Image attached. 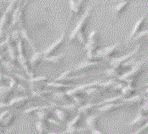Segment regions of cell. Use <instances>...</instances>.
I'll use <instances>...</instances> for the list:
<instances>
[{"label": "cell", "instance_id": "cell-1", "mask_svg": "<svg viewBox=\"0 0 148 134\" xmlns=\"http://www.w3.org/2000/svg\"><path fill=\"white\" fill-rule=\"evenodd\" d=\"M103 65H104L103 61L88 60V59H86V60L80 62V63L77 64L76 65L72 66L71 69L64 71L54 81H62L63 79H65L68 76H71L72 74L79 73V71H86V70H88V69H93V68H96V67H98V66H102Z\"/></svg>", "mask_w": 148, "mask_h": 134}, {"label": "cell", "instance_id": "cell-2", "mask_svg": "<svg viewBox=\"0 0 148 134\" xmlns=\"http://www.w3.org/2000/svg\"><path fill=\"white\" fill-rule=\"evenodd\" d=\"M100 1V0H96L95 2H93L91 5H89L88 6V8L86 9V11L84 12V14L80 16V18L79 19V21L77 22L76 25L74 26V28L71 30V32H70L69 34V41H73L75 40L76 38H77V35L80 32H84V30H85V28L87 26V23L88 22V20L91 16V14L93 12V10L95 8V6L97 5V4Z\"/></svg>", "mask_w": 148, "mask_h": 134}, {"label": "cell", "instance_id": "cell-3", "mask_svg": "<svg viewBox=\"0 0 148 134\" xmlns=\"http://www.w3.org/2000/svg\"><path fill=\"white\" fill-rule=\"evenodd\" d=\"M98 47V29H94L88 34L87 41L84 45L86 50V59L93 60L94 55Z\"/></svg>", "mask_w": 148, "mask_h": 134}, {"label": "cell", "instance_id": "cell-4", "mask_svg": "<svg viewBox=\"0 0 148 134\" xmlns=\"http://www.w3.org/2000/svg\"><path fill=\"white\" fill-rule=\"evenodd\" d=\"M121 41H118V42H116L112 45L97 49L94 55L93 60H100L103 62L104 60L109 61L112 57H113L112 56L116 53V51L118 50V47L121 46Z\"/></svg>", "mask_w": 148, "mask_h": 134}, {"label": "cell", "instance_id": "cell-5", "mask_svg": "<svg viewBox=\"0 0 148 134\" xmlns=\"http://www.w3.org/2000/svg\"><path fill=\"white\" fill-rule=\"evenodd\" d=\"M141 47V45L138 44L135 48H133L130 52L127 53L123 56H113L112 57L108 62H109V65L111 67H113L115 69H119L122 66L123 64H125L126 62H128L129 60H130L134 56H136L137 53H138V51Z\"/></svg>", "mask_w": 148, "mask_h": 134}, {"label": "cell", "instance_id": "cell-6", "mask_svg": "<svg viewBox=\"0 0 148 134\" xmlns=\"http://www.w3.org/2000/svg\"><path fill=\"white\" fill-rule=\"evenodd\" d=\"M66 38H67V28H65L64 30H62L61 35L55 41H53V42L48 47H47L45 49L42 50L43 56H51L54 53H56V51L62 46V44L65 42Z\"/></svg>", "mask_w": 148, "mask_h": 134}, {"label": "cell", "instance_id": "cell-7", "mask_svg": "<svg viewBox=\"0 0 148 134\" xmlns=\"http://www.w3.org/2000/svg\"><path fill=\"white\" fill-rule=\"evenodd\" d=\"M147 15H148V11H146L141 17H139L138 19L136 20V22L135 23L133 28L131 29V30L130 32V34H129V36H128V38H127V39L125 40V42H126V43H128V42H130V41H131L136 34H138V33L141 32V30H142V28H143V26H144V23H145V19H146V16H147Z\"/></svg>", "mask_w": 148, "mask_h": 134}, {"label": "cell", "instance_id": "cell-8", "mask_svg": "<svg viewBox=\"0 0 148 134\" xmlns=\"http://www.w3.org/2000/svg\"><path fill=\"white\" fill-rule=\"evenodd\" d=\"M124 106H127V105L122 101H121L120 103H108V104L102 105V106L98 107L97 112L99 113V114H106V113L116 110L117 108L122 107Z\"/></svg>", "mask_w": 148, "mask_h": 134}, {"label": "cell", "instance_id": "cell-9", "mask_svg": "<svg viewBox=\"0 0 148 134\" xmlns=\"http://www.w3.org/2000/svg\"><path fill=\"white\" fill-rule=\"evenodd\" d=\"M14 89L11 87H5L4 85L0 86V98L2 100V103H8L12 99V96L14 94Z\"/></svg>", "mask_w": 148, "mask_h": 134}, {"label": "cell", "instance_id": "cell-10", "mask_svg": "<svg viewBox=\"0 0 148 134\" xmlns=\"http://www.w3.org/2000/svg\"><path fill=\"white\" fill-rule=\"evenodd\" d=\"M43 53L42 51H35L33 53V55L30 56V58L29 59V65L31 68H36L39 64L40 62H43Z\"/></svg>", "mask_w": 148, "mask_h": 134}, {"label": "cell", "instance_id": "cell-11", "mask_svg": "<svg viewBox=\"0 0 148 134\" xmlns=\"http://www.w3.org/2000/svg\"><path fill=\"white\" fill-rule=\"evenodd\" d=\"M65 54L62 53L60 55H51L48 56H44L43 57V62L48 64H53V65H58L62 61V59L64 58Z\"/></svg>", "mask_w": 148, "mask_h": 134}, {"label": "cell", "instance_id": "cell-12", "mask_svg": "<svg viewBox=\"0 0 148 134\" xmlns=\"http://www.w3.org/2000/svg\"><path fill=\"white\" fill-rule=\"evenodd\" d=\"M70 11L72 13L73 15H79L81 13L83 5H81L78 0H67Z\"/></svg>", "mask_w": 148, "mask_h": 134}, {"label": "cell", "instance_id": "cell-13", "mask_svg": "<svg viewBox=\"0 0 148 134\" xmlns=\"http://www.w3.org/2000/svg\"><path fill=\"white\" fill-rule=\"evenodd\" d=\"M98 118H99V114H92L88 115V117L85 120V124L88 131H90L93 128L97 127V124Z\"/></svg>", "mask_w": 148, "mask_h": 134}, {"label": "cell", "instance_id": "cell-14", "mask_svg": "<svg viewBox=\"0 0 148 134\" xmlns=\"http://www.w3.org/2000/svg\"><path fill=\"white\" fill-rule=\"evenodd\" d=\"M148 119L146 114H144L142 112H138L137 113V115L129 122L128 124V127L130 128V127H133L134 125H136V124H140L143 122L146 121Z\"/></svg>", "mask_w": 148, "mask_h": 134}, {"label": "cell", "instance_id": "cell-15", "mask_svg": "<svg viewBox=\"0 0 148 134\" xmlns=\"http://www.w3.org/2000/svg\"><path fill=\"white\" fill-rule=\"evenodd\" d=\"M20 33H21V37H22L23 39H24L25 41H27V43L30 46V47L33 49V51H37V47L34 44V42L32 41V39L30 38L29 33H28V30L26 29V27H23V28H21L20 29Z\"/></svg>", "mask_w": 148, "mask_h": 134}, {"label": "cell", "instance_id": "cell-16", "mask_svg": "<svg viewBox=\"0 0 148 134\" xmlns=\"http://www.w3.org/2000/svg\"><path fill=\"white\" fill-rule=\"evenodd\" d=\"M144 99V97L142 95H132L127 98H123L121 101L124 102L126 105H133L140 103Z\"/></svg>", "mask_w": 148, "mask_h": 134}, {"label": "cell", "instance_id": "cell-17", "mask_svg": "<svg viewBox=\"0 0 148 134\" xmlns=\"http://www.w3.org/2000/svg\"><path fill=\"white\" fill-rule=\"evenodd\" d=\"M47 121H41L38 120L35 123V128L38 134H47Z\"/></svg>", "mask_w": 148, "mask_h": 134}, {"label": "cell", "instance_id": "cell-18", "mask_svg": "<svg viewBox=\"0 0 148 134\" xmlns=\"http://www.w3.org/2000/svg\"><path fill=\"white\" fill-rule=\"evenodd\" d=\"M129 4H130V0H121V2L119 4H117L116 5L113 6L112 12L115 14H120L127 8V6L129 5Z\"/></svg>", "mask_w": 148, "mask_h": 134}, {"label": "cell", "instance_id": "cell-19", "mask_svg": "<svg viewBox=\"0 0 148 134\" xmlns=\"http://www.w3.org/2000/svg\"><path fill=\"white\" fill-rule=\"evenodd\" d=\"M15 120H16V114L14 112H10V114L6 116V118L3 122L2 125L5 128H8V127H10L11 125L14 124V122H15Z\"/></svg>", "mask_w": 148, "mask_h": 134}, {"label": "cell", "instance_id": "cell-20", "mask_svg": "<svg viewBox=\"0 0 148 134\" xmlns=\"http://www.w3.org/2000/svg\"><path fill=\"white\" fill-rule=\"evenodd\" d=\"M88 131V128L87 127H71V128H66L63 132L64 134H79V133H82V132H85Z\"/></svg>", "mask_w": 148, "mask_h": 134}, {"label": "cell", "instance_id": "cell-21", "mask_svg": "<svg viewBox=\"0 0 148 134\" xmlns=\"http://www.w3.org/2000/svg\"><path fill=\"white\" fill-rule=\"evenodd\" d=\"M9 17H10V14H8L5 11V13L2 14L1 18H0V38H1L3 36V30H4L5 27L6 26V24L8 23Z\"/></svg>", "mask_w": 148, "mask_h": 134}, {"label": "cell", "instance_id": "cell-22", "mask_svg": "<svg viewBox=\"0 0 148 134\" xmlns=\"http://www.w3.org/2000/svg\"><path fill=\"white\" fill-rule=\"evenodd\" d=\"M36 115L38 120L47 121L50 118V111L49 109H42L36 112Z\"/></svg>", "mask_w": 148, "mask_h": 134}, {"label": "cell", "instance_id": "cell-23", "mask_svg": "<svg viewBox=\"0 0 148 134\" xmlns=\"http://www.w3.org/2000/svg\"><path fill=\"white\" fill-rule=\"evenodd\" d=\"M55 115H56V118L60 121V122H65L68 118V114L65 112L64 109H60V108H56L55 109Z\"/></svg>", "mask_w": 148, "mask_h": 134}, {"label": "cell", "instance_id": "cell-24", "mask_svg": "<svg viewBox=\"0 0 148 134\" xmlns=\"http://www.w3.org/2000/svg\"><path fill=\"white\" fill-rule=\"evenodd\" d=\"M136 92V88L132 85H129V84H125V86L123 87V89H121V94L124 97H130L132 96Z\"/></svg>", "mask_w": 148, "mask_h": 134}, {"label": "cell", "instance_id": "cell-25", "mask_svg": "<svg viewBox=\"0 0 148 134\" xmlns=\"http://www.w3.org/2000/svg\"><path fill=\"white\" fill-rule=\"evenodd\" d=\"M104 74L106 77L110 78V79H113L114 77H119L121 74H120V71H119V69H115L113 67H110V68H107L106 70L104 71Z\"/></svg>", "mask_w": 148, "mask_h": 134}, {"label": "cell", "instance_id": "cell-26", "mask_svg": "<svg viewBox=\"0 0 148 134\" xmlns=\"http://www.w3.org/2000/svg\"><path fill=\"white\" fill-rule=\"evenodd\" d=\"M97 104H96V103H87L86 105H83L78 108V113L80 115L87 114L89 110H91L93 107H97Z\"/></svg>", "mask_w": 148, "mask_h": 134}, {"label": "cell", "instance_id": "cell-27", "mask_svg": "<svg viewBox=\"0 0 148 134\" xmlns=\"http://www.w3.org/2000/svg\"><path fill=\"white\" fill-rule=\"evenodd\" d=\"M80 119H81V115L78 113V114L75 116H74L71 120H70V121L67 122V123H66V128H71V127L76 126V124L80 121Z\"/></svg>", "mask_w": 148, "mask_h": 134}, {"label": "cell", "instance_id": "cell-28", "mask_svg": "<svg viewBox=\"0 0 148 134\" xmlns=\"http://www.w3.org/2000/svg\"><path fill=\"white\" fill-rule=\"evenodd\" d=\"M116 82H117V81H116L114 79H110L107 81H102L100 83V85H99V87L103 88V89H110V88L113 87V85L116 83Z\"/></svg>", "mask_w": 148, "mask_h": 134}, {"label": "cell", "instance_id": "cell-29", "mask_svg": "<svg viewBox=\"0 0 148 134\" xmlns=\"http://www.w3.org/2000/svg\"><path fill=\"white\" fill-rule=\"evenodd\" d=\"M47 80V77L46 76H38V77H33V78H29V82L30 84L33 83H40V82L46 81Z\"/></svg>", "mask_w": 148, "mask_h": 134}, {"label": "cell", "instance_id": "cell-30", "mask_svg": "<svg viewBox=\"0 0 148 134\" xmlns=\"http://www.w3.org/2000/svg\"><path fill=\"white\" fill-rule=\"evenodd\" d=\"M148 131V119L145 121V122L144 123V124L142 126H140L138 129H136L135 131H133L131 134H142L143 132Z\"/></svg>", "mask_w": 148, "mask_h": 134}, {"label": "cell", "instance_id": "cell-31", "mask_svg": "<svg viewBox=\"0 0 148 134\" xmlns=\"http://www.w3.org/2000/svg\"><path fill=\"white\" fill-rule=\"evenodd\" d=\"M66 96H67L66 93H63V92H61V91H57L56 93H54V98L59 101H65Z\"/></svg>", "mask_w": 148, "mask_h": 134}, {"label": "cell", "instance_id": "cell-32", "mask_svg": "<svg viewBox=\"0 0 148 134\" xmlns=\"http://www.w3.org/2000/svg\"><path fill=\"white\" fill-rule=\"evenodd\" d=\"M47 122L49 123V124H54V125H56V126H61V124H62V122H60L58 119L56 120L54 117H50L47 120Z\"/></svg>", "mask_w": 148, "mask_h": 134}, {"label": "cell", "instance_id": "cell-33", "mask_svg": "<svg viewBox=\"0 0 148 134\" xmlns=\"http://www.w3.org/2000/svg\"><path fill=\"white\" fill-rule=\"evenodd\" d=\"M125 86V84L123 83V82H121V81H120V82H116V83L113 85V87H112V89L113 90H121L122 89H123V87Z\"/></svg>", "mask_w": 148, "mask_h": 134}, {"label": "cell", "instance_id": "cell-34", "mask_svg": "<svg viewBox=\"0 0 148 134\" xmlns=\"http://www.w3.org/2000/svg\"><path fill=\"white\" fill-rule=\"evenodd\" d=\"M63 109H64V110H71V111H72V110H75V107H76V106L75 105H74V104H69V103H68V104L67 105H64V106H62V107Z\"/></svg>", "mask_w": 148, "mask_h": 134}, {"label": "cell", "instance_id": "cell-35", "mask_svg": "<svg viewBox=\"0 0 148 134\" xmlns=\"http://www.w3.org/2000/svg\"><path fill=\"white\" fill-rule=\"evenodd\" d=\"M90 132H91V134H104L103 131L102 130L98 129L97 127L91 129V130H90Z\"/></svg>", "mask_w": 148, "mask_h": 134}, {"label": "cell", "instance_id": "cell-36", "mask_svg": "<svg viewBox=\"0 0 148 134\" xmlns=\"http://www.w3.org/2000/svg\"><path fill=\"white\" fill-rule=\"evenodd\" d=\"M5 129H6V128H5L2 124H0V134L3 133L4 131H5Z\"/></svg>", "mask_w": 148, "mask_h": 134}, {"label": "cell", "instance_id": "cell-37", "mask_svg": "<svg viewBox=\"0 0 148 134\" xmlns=\"http://www.w3.org/2000/svg\"><path fill=\"white\" fill-rule=\"evenodd\" d=\"M5 78V74H2V71L1 70H0V82H2L3 81V79Z\"/></svg>", "mask_w": 148, "mask_h": 134}, {"label": "cell", "instance_id": "cell-38", "mask_svg": "<svg viewBox=\"0 0 148 134\" xmlns=\"http://www.w3.org/2000/svg\"><path fill=\"white\" fill-rule=\"evenodd\" d=\"M47 134H64V132H63V131H60V132H55V131H50V132H48Z\"/></svg>", "mask_w": 148, "mask_h": 134}, {"label": "cell", "instance_id": "cell-39", "mask_svg": "<svg viewBox=\"0 0 148 134\" xmlns=\"http://www.w3.org/2000/svg\"><path fill=\"white\" fill-rule=\"evenodd\" d=\"M78 1H79V3L81 5H83V4L86 2V0H78Z\"/></svg>", "mask_w": 148, "mask_h": 134}, {"label": "cell", "instance_id": "cell-40", "mask_svg": "<svg viewBox=\"0 0 148 134\" xmlns=\"http://www.w3.org/2000/svg\"><path fill=\"white\" fill-rule=\"evenodd\" d=\"M148 94V87L145 89V91H144V95H147Z\"/></svg>", "mask_w": 148, "mask_h": 134}, {"label": "cell", "instance_id": "cell-41", "mask_svg": "<svg viewBox=\"0 0 148 134\" xmlns=\"http://www.w3.org/2000/svg\"><path fill=\"white\" fill-rule=\"evenodd\" d=\"M29 1H30V0H24V2H23V4H24V5H27V4H28V3H29Z\"/></svg>", "mask_w": 148, "mask_h": 134}, {"label": "cell", "instance_id": "cell-42", "mask_svg": "<svg viewBox=\"0 0 148 134\" xmlns=\"http://www.w3.org/2000/svg\"><path fill=\"white\" fill-rule=\"evenodd\" d=\"M144 100H148V94H147V96L144 97Z\"/></svg>", "mask_w": 148, "mask_h": 134}, {"label": "cell", "instance_id": "cell-43", "mask_svg": "<svg viewBox=\"0 0 148 134\" xmlns=\"http://www.w3.org/2000/svg\"><path fill=\"white\" fill-rule=\"evenodd\" d=\"M145 40H148V32H147V35H146V37H145Z\"/></svg>", "mask_w": 148, "mask_h": 134}]
</instances>
